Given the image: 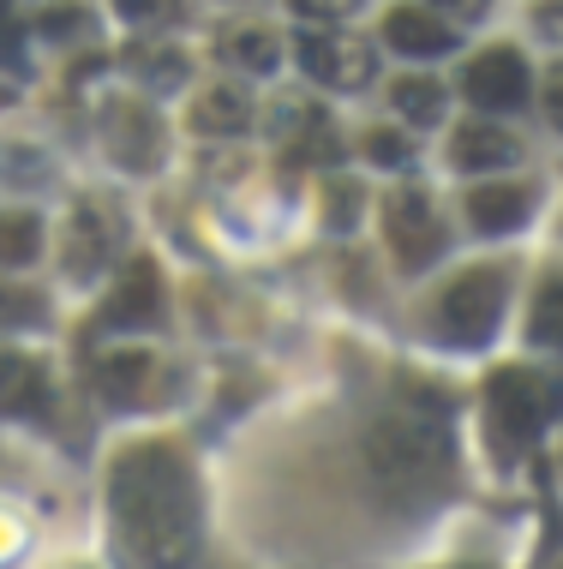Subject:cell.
Segmentation results:
<instances>
[{
	"label": "cell",
	"mask_w": 563,
	"mask_h": 569,
	"mask_svg": "<svg viewBox=\"0 0 563 569\" xmlns=\"http://www.w3.org/2000/svg\"><path fill=\"white\" fill-rule=\"evenodd\" d=\"M114 546L127 569H187L198 551V486L169 443H127L109 468Z\"/></svg>",
	"instance_id": "1"
},
{
	"label": "cell",
	"mask_w": 563,
	"mask_h": 569,
	"mask_svg": "<svg viewBox=\"0 0 563 569\" xmlns=\"http://www.w3.org/2000/svg\"><path fill=\"white\" fill-rule=\"evenodd\" d=\"M366 468L378 473V486L402 503H420V498H438L450 486V468H455V443H450V426L425 408H390L372 420L366 432Z\"/></svg>",
	"instance_id": "2"
},
{
	"label": "cell",
	"mask_w": 563,
	"mask_h": 569,
	"mask_svg": "<svg viewBox=\"0 0 563 569\" xmlns=\"http://www.w3.org/2000/svg\"><path fill=\"white\" fill-rule=\"evenodd\" d=\"M557 408H563L557 383L540 372H522V366H504V372H492V383H485V420H492V438L504 450H527L557 420Z\"/></svg>",
	"instance_id": "3"
},
{
	"label": "cell",
	"mask_w": 563,
	"mask_h": 569,
	"mask_svg": "<svg viewBox=\"0 0 563 569\" xmlns=\"http://www.w3.org/2000/svg\"><path fill=\"white\" fill-rule=\"evenodd\" d=\"M504 270H492V264H480V270H462L455 282L438 295L432 306V325L444 342L455 348H480L485 336L497 330V318H504Z\"/></svg>",
	"instance_id": "4"
},
{
	"label": "cell",
	"mask_w": 563,
	"mask_h": 569,
	"mask_svg": "<svg viewBox=\"0 0 563 569\" xmlns=\"http://www.w3.org/2000/svg\"><path fill=\"white\" fill-rule=\"evenodd\" d=\"M294 49H300V67H306V79L330 84V90H366L372 72H378L372 42L348 37V30H306Z\"/></svg>",
	"instance_id": "5"
},
{
	"label": "cell",
	"mask_w": 563,
	"mask_h": 569,
	"mask_svg": "<svg viewBox=\"0 0 563 569\" xmlns=\"http://www.w3.org/2000/svg\"><path fill=\"white\" fill-rule=\"evenodd\" d=\"M384 234H390L395 264H402V270H425V264H432V258L444 252V228H438L432 192H420V187L390 192V204H384Z\"/></svg>",
	"instance_id": "6"
},
{
	"label": "cell",
	"mask_w": 563,
	"mask_h": 569,
	"mask_svg": "<svg viewBox=\"0 0 563 569\" xmlns=\"http://www.w3.org/2000/svg\"><path fill=\"white\" fill-rule=\"evenodd\" d=\"M462 90H468V102L485 109V114H515L527 102V60L515 54L510 42H492L485 54L468 60Z\"/></svg>",
	"instance_id": "7"
},
{
	"label": "cell",
	"mask_w": 563,
	"mask_h": 569,
	"mask_svg": "<svg viewBox=\"0 0 563 569\" xmlns=\"http://www.w3.org/2000/svg\"><path fill=\"white\" fill-rule=\"evenodd\" d=\"M97 325L102 330H150V325H162V270H157V258H132V264L120 270V282H114V295L102 300Z\"/></svg>",
	"instance_id": "8"
},
{
	"label": "cell",
	"mask_w": 563,
	"mask_h": 569,
	"mask_svg": "<svg viewBox=\"0 0 563 569\" xmlns=\"http://www.w3.org/2000/svg\"><path fill=\"white\" fill-rule=\"evenodd\" d=\"M277 144L288 150L294 162H336L342 157V132H336V120H330L318 102H306V97H282L277 102Z\"/></svg>",
	"instance_id": "9"
},
{
	"label": "cell",
	"mask_w": 563,
	"mask_h": 569,
	"mask_svg": "<svg viewBox=\"0 0 563 569\" xmlns=\"http://www.w3.org/2000/svg\"><path fill=\"white\" fill-rule=\"evenodd\" d=\"M102 144H109V157L120 168H132V174L162 162V127L150 109H139V102H114V109L102 114Z\"/></svg>",
	"instance_id": "10"
},
{
	"label": "cell",
	"mask_w": 563,
	"mask_h": 569,
	"mask_svg": "<svg viewBox=\"0 0 563 569\" xmlns=\"http://www.w3.org/2000/svg\"><path fill=\"white\" fill-rule=\"evenodd\" d=\"M515 157H522V138L492 127V120H462L450 138V162L462 174H492V168H510Z\"/></svg>",
	"instance_id": "11"
},
{
	"label": "cell",
	"mask_w": 563,
	"mask_h": 569,
	"mask_svg": "<svg viewBox=\"0 0 563 569\" xmlns=\"http://www.w3.org/2000/svg\"><path fill=\"white\" fill-rule=\"evenodd\" d=\"M109 252H114V222H109V210H97V204H79L67 217V276L72 282H84V276H97L102 264H109Z\"/></svg>",
	"instance_id": "12"
},
{
	"label": "cell",
	"mask_w": 563,
	"mask_h": 569,
	"mask_svg": "<svg viewBox=\"0 0 563 569\" xmlns=\"http://www.w3.org/2000/svg\"><path fill=\"white\" fill-rule=\"evenodd\" d=\"M384 42L408 60H438V54L455 49V30L438 19L432 7H395L384 19Z\"/></svg>",
	"instance_id": "13"
},
{
	"label": "cell",
	"mask_w": 563,
	"mask_h": 569,
	"mask_svg": "<svg viewBox=\"0 0 563 569\" xmlns=\"http://www.w3.org/2000/svg\"><path fill=\"white\" fill-rule=\"evenodd\" d=\"M49 408V378H42L37 360H24V353L0 348V413H12V420H30V413Z\"/></svg>",
	"instance_id": "14"
},
{
	"label": "cell",
	"mask_w": 563,
	"mask_h": 569,
	"mask_svg": "<svg viewBox=\"0 0 563 569\" xmlns=\"http://www.w3.org/2000/svg\"><path fill=\"white\" fill-rule=\"evenodd\" d=\"M252 127V97L240 84H210V90H198V102H192V132H204V138H234V132H247Z\"/></svg>",
	"instance_id": "15"
},
{
	"label": "cell",
	"mask_w": 563,
	"mask_h": 569,
	"mask_svg": "<svg viewBox=\"0 0 563 569\" xmlns=\"http://www.w3.org/2000/svg\"><path fill=\"white\" fill-rule=\"evenodd\" d=\"M527 210H534V198H527V187H474L468 192V222L480 228V234H510V228L527 222Z\"/></svg>",
	"instance_id": "16"
},
{
	"label": "cell",
	"mask_w": 563,
	"mask_h": 569,
	"mask_svg": "<svg viewBox=\"0 0 563 569\" xmlns=\"http://www.w3.org/2000/svg\"><path fill=\"white\" fill-rule=\"evenodd\" d=\"M217 49H222L228 67H240V72H277L282 67V37L270 24H228L217 37Z\"/></svg>",
	"instance_id": "17"
},
{
	"label": "cell",
	"mask_w": 563,
	"mask_h": 569,
	"mask_svg": "<svg viewBox=\"0 0 563 569\" xmlns=\"http://www.w3.org/2000/svg\"><path fill=\"white\" fill-rule=\"evenodd\" d=\"M150 353L144 348H114V353H102L97 360V383H102V396H109L114 408H132L139 402V390L150 383Z\"/></svg>",
	"instance_id": "18"
},
{
	"label": "cell",
	"mask_w": 563,
	"mask_h": 569,
	"mask_svg": "<svg viewBox=\"0 0 563 569\" xmlns=\"http://www.w3.org/2000/svg\"><path fill=\"white\" fill-rule=\"evenodd\" d=\"M127 72L144 90H174L187 84V54L169 49V42H139V49H127Z\"/></svg>",
	"instance_id": "19"
},
{
	"label": "cell",
	"mask_w": 563,
	"mask_h": 569,
	"mask_svg": "<svg viewBox=\"0 0 563 569\" xmlns=\"http://www.w3.org/2000/svg\"><path fill=\"white\" fill-rule=\"evenodd\" d=\"M390 102H395V114L408 120V127H438L444 120V84L438 79H395L390 84Z\"/></svg>",
	"instance_id": "20"
},
{
	"label": "cell",
	"mask_w": 563,
	"mask_h": 569,
	"mask_svg": "<svg viewBox=\"0 0 563 569\" xmlns=\"http://www.w3.org/2000/svg\"><path fill=\"white\" fill-rule=\"evenodd\" d=\"M42 252V222L30 210H0V264L19 270Z\"/></svg>",
	"instance_id": "21"
},
{
	"label": "cell",
	"mask_w": 563,
	"mask_h": 569,
	"mask_svg": "<svg viewBox=\"0 0 563 569\" xmlns=\"http://www.w3.org/2000/svg\"><path fill=\"white\" fill-rule=\"evenodd\" d=\"M534 342L540 348H557L563 353V276H552V282L540 288V300H534Z\"/></svg>",
	"instance_id": "22"
},
{
	"label": "cell",
	"mask_w": 563,
	"mask_h": 569,
	"mask_svg": "<svg viewBox=\"0 0 563 569\" xmlns=\"http://www.w3.org/2000/svg\"><path fill=\"white\" fill-rule=\"evenodd\" d=\"M360 198H366V192H360L354 180H330V192H324V222L336 228V234H348V228L360 222Z\"/></svg>",
	"instance_id": "23"
},
{
	"label": "cell",
	"mask_w": 563,
	"mask_h": 569,
	"mask_svg": "<svg viewBox=\"0 0 563 569\" xmlns=\"http://www.w3.org/2000/svg\"><path fill=\"white\" fill-rule=\"evenodd\" d=\"M366 157H372V162H384V168H408V157H414V150H408V138H402V132L372 127V132H366Z\"/></svg>",
	"instance_id": "24"
},
{
	"label": "cell",
	"mask_w": 563,
	"mask_h": 569,
	"mask_svg": "<svg viewBox=\"0 0 563 569\" xmlns=\"http://www.w3.org/2000/svg\"><path fill=\"white\" fill-rule=\"evenodd\" d=\"M114 12H120V19H127V24H169L174 19V12H180V0H114Z\"/></svg>",
	"instance_id": "25"
},
{
	"label": "cell",
	"mask_w": 563,
	"mask_h": 569,
	"mask_svg": "<svg viewBox=\"0 0 563 569\" xmlns=\"http://www.w3.org/2000/svg\"><path fill=\"white\" fill-rule=\"evenodd\" d=\"M42 306L24 295V288H12V282H0V330L7 325H30V318H37Z\"/></svg>",
	"instance_id": "26"
},
{
	"label": "cell",
	"mask_w": 563,
	"mask_h": 569,
	"mask_svg": "<svg viewBox=\"0 0 563 569\" xmlns=\"http://www.w3.org/2000/svg\"><path fill=\"white\" fill-rule=\"evenodd\" d=\"M0 60H7V67H24V24L7 12V0H0Z\"/></svg>",
	"instance_id": "27"
},
{
	"label": "cell",
	"mask_w": 563,
	"mask_h": 569,
	"mask_svg": "<svg viewBox=\"0 0 563 569\" xmlns=\"http://www.w3.org/2000/svg\"><path fill=\"white\" fill-rule=\"evenodd\" d=\"M534 30L545 42H563V0H540V7H534Z\"/></svg>",
	"instance_id": "28"
},
{
	"label": "cell",
	"mask_w": 563,
	"mask_h": 569,
	"mask_svg": "<svg viewBox=\"0 0 563 569\" xmlns=\"http://www.w3.org/2000/svg\"><path fill=\"white\" fill-rule=\"evenodd\" d=\"M545 120H552V127L563 132V67H552V72H545Z\"/></svg>",
	"instance_id": "29"
},
{
	"label": "cell",
	"mask_w": 563,
	"mask_h": 569,
	"mask_svg": "<svg viewBox=\"0 0 563 569\" xmlns=\"http://www.w3.org/2000/svg\"><path fill=\"white\" fill-rule=\"evenodd\" d=\"M300 12H312V19H342V12H354L360 0H294Z\"/></svg>",
	"instance_id": "30"
},
{
	"label": "cell",
	"mask_w": 563,
	"mask_h": 569,
	"mask_svg": "<svg viewBox=\"0 0 563 569\" xmlns=\"http://www.w3.org/2000/svg\"><path fill=\"white\" fill-rule=\"evenodd\" d=\"M72 30H84L79 12H42V37H72Z\"/></svg>",
	"instance_id": "31"
},
{
	"label": "cell",
	"mask_w": 563,
	"mask_h": 569,
	"mask_svg": "<svg viewBox=\"0 0 563 569\" xmlns=\"http://www.w3.org/2000/svg\"><path fill=\"white\" fill-rule=\"evenodd\" d=\"M438 7H455V12H480L474 0H438Z\"/></svg>",
	"instance_id": "32"
}]
</instances>
